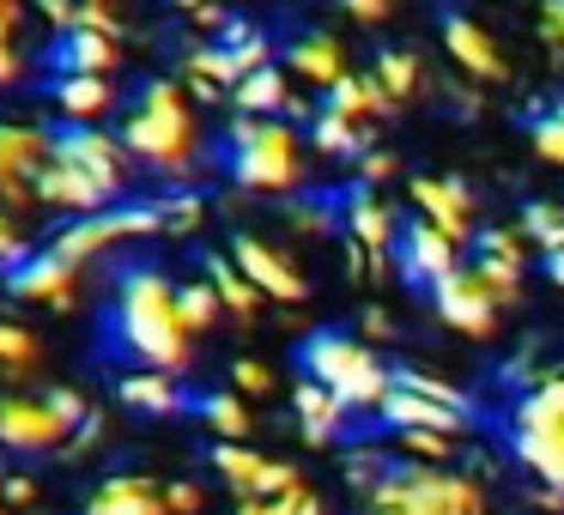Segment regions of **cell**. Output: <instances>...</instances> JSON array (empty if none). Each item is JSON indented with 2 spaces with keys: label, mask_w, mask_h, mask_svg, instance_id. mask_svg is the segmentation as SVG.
Masks as SVG:
<instances>
[{
  "label": "cell",
  "mask_w": 564,
  "mask_h": 515,
  "mask_svg": "<svg viewBox=\"0 0 564 515\" xmlns=\"http://www.w3.org/2000/svg\"><path fill=\"white\" fill-rule=\"evenodd\" d=\"M25 0H0V91H13L25 79Z\"/></svg>",
  "instance_id": "44dd1931"
},
{
  "label": "cell",
  "mask_w": 564,
  "mask_h": 515,
  "mask_svg": "<svg viewBox=\"0 0 564 515\" xmlns=\"http://www.w3.org/2000/svg\"><path fill=\"white\" fill-rule=\"evenodd\" d=\"M171 503H176V515H200L207 509V491L195 479H171Z\"/></svg>",
  "instance_id": "f546056e"
},
{
  "label": "cell",
  "mask_w": 564,
  "mask_h": 515,
  "mask_svg": "<svg viewBox=\"0 0 564 515\" xmlns=\"http://www.w3.org/2000/svg\"><path fill=\"white\" fill-rule=\"evenodd\" d=\"M0 515H13V509H7V497H0Z\"/></svg>",
  "instance_id": "d6a6232c"
},
{
  "label": "cell",
  "mask_w": 564,
  "mask_h": 515,
  "mask_svg": "<svg viewBox=\"0 0 564 515\" xmlns=\"http://www.w3.org/2000/svg\"><path fill=\"white\" fill-rule=\"evenodd\" d=\"M0 473H7V467H0Z\"/></svg>",
  "instance_id": "836d02e7"
},
{
  "label": "cell",
  "mask_w": 564,
  "mask_h": 515,
  "mask_svg": "<svg viewBox=\"0 0 564 515\" xmlns=\"http://www.w3.org/2000/svg\"><path fill=\"white\" fill-rule=\"evenodd\" d=\"M231 261L243 267V280L261 292V304H304V297H310V273L297 267V255H292V249H280L273 237L237 231L231 237Z\"/></svg>",
  "instance_id": "8fae6325"
},
{
  "label": "cell",
  "mask_w": 564,
  "mask_h": 515,
  "mask_svg": "<svg viewBox=\"0 0 564 515\" xmlns=\"http://www.w3.org/2000/svg\"><path fill=\"white\" fill-rule=\"evenodd\" d=\"M370 86H377V98L389 103H406V98H419L425 91V55H413V50H382L377 62H370Z\"/></svg>",
  "instance_id": "d6986e66"
},
{
  "label": "cell",
  "mask_w": 564,
  "mask_h": 515,
  "mask_svg": "<svg viewBox=\"0 0 564 515\" xmlns=\"http://www.w3.org/2000/svg\"><path fill=\"white\" fill-rule=\"evenodd\" d=\"M503 449L516 473L552 503H564V358L522 382L503 406Z\"/></svg>",
  "instance_id": "5b68a950"
},
{
  "label": "cell",
  "mask_w": 564,
  "mask_h": 515,
  "mask_svg": "<svg viewBox=\"0 0 564 515\" xmlns=\"http://www.w3.org/2000/svg\"><path fill=\"white\" fill-rule=\"evenodd\" d=\"M86 515H176L171 479L152 473H110L86 491Z\"/></svg>",
  "instance_id": "5bb4252c"
},
{
  "label": "cell",
  "mask_w": 564,
  "mask_h": 515,
  "mask_svg": "<svg viewBox=\"0 0 564 515\" xmlns=\"http://www.w3.org/2000/svg\"><path fill=\"white\" fill-rule=\"evenodd\" d=\"M50 152H55L50 128H37V122H0V207H19V212L37 207Z\"/></svg>",
  "instance_id": "30bf717a"
},
{
  "label": "cell",
  "mask_w": 564,
  "mask_h": 515,
  "mask_svg": "<svg viewBox=\"0 0 564 515\" xmlns=\"http://www.w3.org/2000/svg\"><path fill=\"white\" fill-rule=\"evenodd\" d=\"M159 231V207H104V212H86V219L62 224V231L50 237V249H62L67 261H79V267H98V261H110L122 243H134V237H152Z\"/></svg>",
  "instance_id": "9c48e42d"
},
{
  "label": "cell",
  "mask_w": 564,
  "mask_h": 515,
  "mask_svg": "<svg viewBox=\"0 0 564 515\" xmlns=\"http://www.w3.org/2000/svg\"><path fill=\"white\" fill-rule=\"evenodd\" d=\"M231 176L249 195H297L304 188V140L280 116H237Z\"/></svg>",
  "instance_id": "52a82bcc"
},
{
  "label": "cell",
  "mask_w": 564,
  "mask_h": 515,
  "mask_svg": "<svg viewBox=\"0 0 564 515\" xmlns=\"http://www.w3.org/2000/svg\"><path fill=\"white\" fill-rule=\"evenodd\" d=\"M116 7H122V0H43L50 25H62V31H79V25L116 31Z\"/></svg>",
  "instance_id": "d4e9b609"
},
{
  "label": "cell",
  "mask_w": 564,
  "mask_h": 515,
  "mask_svg": "<svg viewBox=\"0 0 564 515\" xmlns=\"http://www.w3.org/2000/svg\"><path fill=\"white\" fill-rule=\"evenodd\" d=\"M37 358H43L37 333H31L25 321L0 316V376H7V382H31V376H37Z\"/></svg>",
  "instance_id": "603a6c76"
},
{
  "label": "cell",
  "mask_w": 564,
  "mask_h": 515,
  "mask_svg": "<svg viewBox=\"0 0 564 515\" xmlns=\"http://www.w3.org/2000/svg\"><path fill=\"white\" fill-rule=\"evenodd\" d=\"M340 7L358 19V25H382V19L394 13V0H340Z\"/></svg>",
  "instance_id": "4dcf8cb0"
},
{
  "label": "cell",
  "mask_w": 564,
  "mask_h": 515,
  "mask_svg": "<svg viewBox=\"0 0 564 515\" xmlns=\"http://www.w3.org/2000/svg\"><path fill=\"white\" fill-rule=\"evenodd\" d=\"M79 285H86V267L67 261L62 249H50V243H37V255H25L7 273V292H13L19 304H43V309H74Z\"/></svg>",
  "instance_id": "7c38bea8"
},
{
  "label": "cell",
  "mask_w": 564,
  "mask_h": 515,
  "mask_svg": "<svg viewBox=\"0 0 564 515\" xmlns=\"http://www.w3.org/2000/svg\"><path fill=\"white\" fill-rule=\"evenodd\" d=\"M116 62H122V43L104 25L62 31V43H55V67L62 74H116Z\"/></svg>",
  "instance_id": "2e32d148"
},
{
  "label": "cell",
  "mask_w": 564,
  "mask_h": 515,
  "mask_svg": "<svg viewBox=\"0 0 564 515\" xmlns=\"http://www.w3.org/2000/svg\"><path fill=\"white\" fill-rule=\"evenodd\" d=\"M207 280H213V292H219V304H225V316H237V321H249L261 309V292L243 280V267H237L231 255H213L207 261Z\"/></svg>",
  "instance_id": "7402d4cb"
},
{
  "label": "cell",
  "mask_w": 564,
  "mask_h": 515,
  "mask_svg": "<svg viewBox=\"0 0 564 515\" xmlns=\"http://www.w3.org/2000/svg\"><path fill=\"white\" fill-rule=\"evenodd\" d=\"M200 418H207V430H213L219 442H249V425H256L237 388H231V394H207V401H200Z\"/></svg>",
  "instance_id": "cb8c5ba5"
},
{
  "label": "cell",
  "mask_w": 564,
  "mask_h": 515,
  "mask_svg": "<svg viewBox=\"0 0 564 515\" xmlns=\"http://www.w3.org/2000/svg\"><path fill=\"white\" fill-rule=\"evenodd\" d=\"M231 388L237 394H268L273 388L268 364H261V358H237V364H231Z\"/></svg>",
  "instance_id": "83f0119b"
},
{
  "label": "cell",
  "mask_w": 564,
  "mask_h": 515,
  "mask_svg": "<svg viewBox=\"0 0 564 515\" xmlns=\"http://www.w3.org/2000/svg\"><path fill=\"white\" fill-rule=\"evenodd\" d=\"M86 418H91V401L79 388H67V382H55V388H13V394H0V449H13V454L67 449Z\"/></svg>",
  "instance_id": "8992f818"
},
{
  "label": "cell",
  "mask_w": 564,
  "mask_h": 515,
  "mask_svg": "<svg viewBox=\"0 0 564 515\" xmlns=\"http://www.w3.org/2000/svg\"><path fill=\"white\" fill-rule=\"evenodd\" d=\"M540 43H546L552 67H564V0H540Z\"/></svg>",
  "instance_id": "4316f807"
},
{
  "label": "cell",
  "mask_w": 564,
  "mask_h": 515,
  "mask_svg": "<svg viewBox=\"0 0 564 515\" xmlns=\"http://www.w3.org/2000/svg\"><path fill=\"white\" fill-rule=\"evenodd\" d=\"M128 176H134V158H128L122 134H110L104 122H67L62 134H55L37 207L86 219V212H104L128 195Z\"/></svg>",
  "instance_id": "7a4b0ae2"
},
{
  "label": "cell",
  "mask_w": 564,
  "mask_h": 515,
  "mask_svg": "<svg viewBox=\"0 0 564 515\" xmlns=\"http://www.w3.org/2000/svg\"><path fill=\"white\" fill-rule=\"evenodd\" d=\"M443 43H449V62L462 67L474 86H510V50H503V37L486 19H467V13L449 19Z\"/></svg>",
  "instance_id": "4fadbf2b"
},
{
  "label": "cell",
  "mask_w": 564,
  "mask_h": 515,
  "mask_svg": "<svg viewBox=\"0 0 564 515\" xmlns=\"http://www.w3.org/2000/svg\"><path fill=\"white\" fill-rule=\"evenodd\" d=\"M116 134H122L128 158H134L140 171L164 176L171 188L195 183V164H200V146H207V128H200V110L188 103L183 79H152L147 91H134Z\"/></svg>",
  "instance_id": "277c9868"
},
{
  "label": "cell",
  "mask_w": 564,
  "mask_h": 515,
  "mask_svg": "<svg viewBox=\"0 0 564 515\" xmlns=\"http://www.w3.org/2000/svg\"><path fill=\"white\" fill-rule=\"evenodd\" d=\"M116 401H122L128 413L171 418L176 406H183V376H171V370H128V376L116 382Z\"/></svg>",
  "instance_id": "ac0fdd59"
},
{
  "label": "cell",
  "mask_w": 564,
  "mask_h": 515,
  "mask_svg": "<svg viewBox=\"0 0 564 515\" xmlns=\"http://www.w3.org/2000/svg\"><path fill=\"white\" fill-rule=\"evenodd\" d=\"M304 376L316 382L322 394H334L340 413H382L389 394H394L382 358L370 352V346L346 340V333H316V340L304 346Z\"/></svg>",
  "instance_id": "ba28073f"
},
{
  "label": "cell",
  "mask_w": 564,
  "mask_h": 515,
  "mask_svg": "<svg viewBox=\"0 0 564 515\" xmlns=\"http://www.w3.org/2000/svg\"><path fill=\"white\" fill-rule=\"evenodd\" d=\"M200 333L188 328L183 297H176V280L159 267H134L122 273L110 304V346L128 358L134 370H171L183 376L188 358H195Z\"/></svg>",
  "instance_id": "6da1fadb"
},
{
  "label": "cell",
  "mask_w": 564,
  "mask_h": 515,
  "mask_svg": "<svg viewBox=\"0 0 564 515\" xmlns=\"http://www.w3.org/2000/svg\"><path fill=\"white\" fill-rule=\"evenodd\" d=\"M0 497H7V509L25 515L31 503H37V479L31 473H0Z\"/></svg>",
  "instance_id": "f1b7e54d"
},
{
  "label": "cell",
  "mask_w": 564,
  "mask_h": 515,
  "mask_svg": "<svg viewBox=\"0 0 564 515\" xmlns=\"http://www.w3.org/2000/svg\"><path fill=\"white\" fill-rule=\"evenodd\" d=\"M50 103L62 122H104L116 110V86H110V74H62Z\"/></svg>",
  "instance_id": "e0dca14e"
},
{
  "label": "cell",
  "mask_w": 564,
  "mask_h": 515,
  "mask_svg": "<svg viewBox=\"0 0 564 515\" xmlns=\"http://www.w3.org/2000/svg\"><path fill=\"white\" fill-rule=\"evenodd\" d=\"M546 267H552V280H558V285H564V243H558V249H552V261H546Z\"/></svg>",
  "instance_id": "1f68e13d"
},
{
  "label": "cell",
  "mask_w": 564,
  "mask_h": 515,
  "mask_svg": "<svg viewBox=\"0 0 564 515\" xmlns=\"http://www.w3.org/2000/svg\"><path fill=\"white\" fill-rule=\"evenodd\" d=\"M365 515H498L479 467L443 461V454H401L377 467L358 491Z\"/></svg>",
  "instance_id": "3957f363"
},
{
  "label": "cell",
  "mask_w": 564,
  "mask_h": 515,
  "mask_svg": "<svg viewBox=\"0 0 564 515\" xmlns=\"http://www.w3.org/2000/svg\"><path fill=\"white\" fill-rule=\"evenodd\" d=\"M25 255H37V237H31L25 212H19V207H0V273H13Z\"/></svg>",
  "instance_id": "484cf974"
},
{
  "label": "cell",
  "mask_w": 564,
  "mask_h": 515,
  "mask_svg": "<svg viewBox=\"0 0 564 515\" xmlns=\"http://www.w3.org/2000/svg\"><path fill=\"white\" fill-rule=\"evenodd\" d=\"M285 74L316 86L322 98H328L340 79H352V62H346V43L334 37V31H310V37H297L292 50H285Z\"/></svg>",
  "instance_id": "9a60e30c"
},
{
  "label": "cell",
  "mask_w": 564,
  "mask_h": 515,
  "mask_svg": "<svg viewBox=\"0 0 564 515\" xmlns=\"http://www.w3.org/2000/svg\"><path fill=\"white\" fill-rule=\"evenodd\" d=\"M237 515H328V497H322L304 473H292L285 485L261 491V497H243V503H237Z\"/></svg>",
  "instance_id": "ffe728a7"
}]
</instances>
